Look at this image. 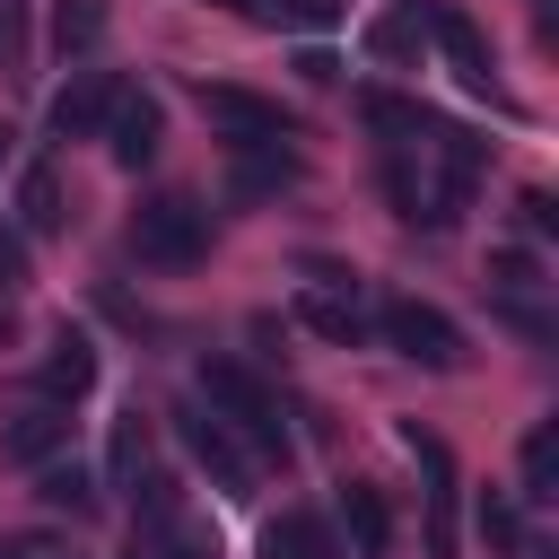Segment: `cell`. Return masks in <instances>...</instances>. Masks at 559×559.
I'll list each match as a JSON object with an SVG mask.
<instances>
[{
    "label": "cell",
    "mask_w": 559,
    "mask_h": 559,
    "mask_svg": "<svg viewBox=\"0 0 559 559\" xmlns=\"http://www.w3.org/2000/svg\"><path fill=\"white\" fill-rule=\"evenodd\" d=\"M201 402H210V411H218V419L245 437V454H253V463H280V472L297 463V428H288L280 393H271L253 367H236V358H210V367H201Z\"/></svg>",
    "instance_id": "1"
},
{
    "label": "cell",
    "mask_w": 559,
    "mask_h": 559,
    "mask_svg": "<svg viewBox=\"0 0 559 559\" xmlns=\"http://www.w3.org/2000/svg\"><path fill=\"white\" fill-rule=\"evenodd\" d=\"M384 183H393V210L419 218V227H454V210H463V192H472V175H454L428 140L384 148Z\"/></svg>",
    "instance_id": "2"
},
{
    "label": "cell",
    "mask_w": 559,
    "mask_h": 559,
    "mask_svg": "<svg viewBox=\"0 0 559 559\" xmlns=\"http://www.w3.org/2000/svg\"><path fill=\"white\" fill-rule=\"evenodd\" d=\"M131 253H140L148 271H192V262L210 253V210H201L192 192L140 201V210H131Z\"/></svg>",
    "instance_id": "3"
},
{
    "label": "cell",
    "mask_w": 559,
    "mask_h": 559,
    "mask_svg": "<svg viewBox=\"0 0 559 559\" xmlns=\"http://www.w3.org/2000/svg\"><path fill=\"white\" fill-rule=\"evenodd\" d=\"M367 323L384 332V349H402V358L428 367V376H454V367H463V323H454L445 306H428V297H384Z\"/></svg>",
    "instance_id": "4"
},
{
    "label": "cell",
    "mask_w": 559,
    "mask_h": 559,
    "mask_svg": "<svg viewBox=\"0 0 559 559\" xmlns=\"http://www.w3.org/2000/svg\"><path fill=\"white\" fill-rule=\"evenodd\" d=\"M175 437H183V454H192V463L218 480V498H253L262 463L245 454V437H236V428H227V419H218L201 393H192V402H175Z\"/></svg>",
    "instance_id": "5"
},
{
    "label": "cell",
    "mask_w": 559,
    "mask_h": 559,
    "mask_svg": "<svg viewBox=\"0 0 559 559\" xmlns=\"http://www.w3.org/2000/svg\"><path fill=\"white\" fill-rule=\"evenodd\" d=\"M201 114L227 140H297V122H288L280 96H253V87H227V79H201Z\"/></svg>",
    "instance_id": "6"
},
{
    "label": "cell",
    "mask_w": 559,
    "mask_h": 559,
    "mask_svg": "<svg viewBox=\"0 0 559 559\" xmlns=\"http://www.w3.org/2000/svg\"><path fill=\"white\" fill-rule=\"evenodd\" d=\"M105 148H114V166H157V148H166V105L148 96V87H122L114 96V114H105Z\"/></svg>",
    "instance_id": "7"
},
{
    "label": "cell",
    "mask_w": 559,
    "mask_h": 559,
    "mask_svg": "<svg viewBox=\"0 0 559 559\" xmlns=\"http://www.w3.org/2000/svg\"><path fill=\"white\" fill-rule=\"evenodd\" d=\"M428 44L454 61V79L463 87H480V96H498V61H489V35L454 9V0H428Z\"/></svg>",
    "instance_id": "8"
},
{
    "label": "cell",
    "mask_w": 559,
    "mask_h": 559,
    "mask_svg": "<svg viewBox=\"0 0 559 559\" xmlns=\"http://www.w3.org/2000/svg\"><path fill=\"white\" fill-rule=\"evenodd\" d=\"M35 393L44 402H87L96 393V341L79 332V323H52V341H44V367H35Z\"/></svg>",
    "instance_id": "9"
},
{
    "label": "cell",
    "mask_w": 559,
    "mask_h": 559,
    "mask_svg": "<svg viewBox=\"0 0 559 559\" xmlns=\"http://www.w3.org/2000/svg\"><path fill=\"white\" fill-rule=\"evenodd\" d=\"M61 445H70V411H61V402H44V393H35V402H17V411L0 419V463H26V472H35V463H52Z\"/></svg>",
    "instance_id": "10"
},
{
    "label": "cell",
    "mask_w": 559,
    "mask_h": 559,
    "mask_svg": "<svg viewBox=\"0 0 559 559\" xmlns=\"http://www.w3.org/2000/svg\"><path fill=\"white\" fill-rule=\"evenodd\" d=\"M402 445H411L419 472H428V559H454V454H445V437H428L419 419L402 428Z\"/></svg>",
    "instance_id": "11"
},
{
    "label": "cell",
    "mask_w": 559,
    "mask_h": 559,
    "mask_svg": "<svg viewBox=\"0 0 559 559\" xmlns=\"http://www.w3.org/2000/svg\"><path fill=\"white\" fill-rule=\"evenodd\" d=\"M114 96H122V79H114V70H79V79L52 96L44 131H52V140H96V131H105V114H114Z\"/></svg>",
    "instance_id": "12"
},
{
    "label": "cell",
    "mask_w": 559,
    "mask_h": 559,
    "mask_svg": "<svg viewBox=\"0 0 559 559\" xmlns=\"http://www.w3.org/2000/svg\"><path fill=\"white\" fill-rule=\"evenodd\" d=\"M297 323H306V332H323V341H341V349H358V341L376 332L349 280H306V288H297Z\"/></svg>",
    "instance_id": "13"
},
{
    "label": "cell",
    "mask_w": 559,
    "mask_h": 559,
    "mask_svg": "<svg viewBox=\"0 0 559 559\" xmlns=\"http://www.w3.org/2000/svg\"><path fill=\"white\" fill-rule=\"evenodd\" d=\"M280 183H297V157H288L280 140H227V192H236V201H262V192H280Z\"/></svg>",
    "instance_id": "14"
},
{
    "label": "cell",
    "mask_w": 559,
    "mask_h": 559,
    "mask_svg": "<svg viewBox=\"0 0 559 559\" xmlns=\"http://www.w3.org/2000/svg\"><path fill=\"white\" fill-rule=\"evenodd\" d=\"M341 524H349V550H358V559H384V550H393V507H384L376 480H349V489H341Z\"/></svg>",
    "instance_id": "15"
},
{
    "label": "cell",
    "mask_w": 559,
    "mask_h": 559,
    "mask_svg": "<svg viewBox=\"0 0 559 559\" xmlns=\"http://www.w3.org/2000/svg\"><path fill=\"white\" fill-rule=\"evenodd\" d=\"M9 227H17V236H61V227H70V210H61V175H52V166H26V175H17V210H9Z\"/></svg>",
    "instance_id": "16"
},
{
    "label": "cell",
    "mask_w": 559,
    "mask_h": 559,
    "mask_svg": "<svg viewBox=\"0 0 559 559\" xmlns=\"http://www.w3.org/2000/svg\"><path fill=\"white\" fill-rule=\"evenodd\" d=\"M35 498L52 515H96V472L79 454H52V463H35Z\"/></svg>",
    "instance_id": "17"
},
{
    "label": "cell",
    "mask_w": 559,
    "mask_h": 559,
    "mask_svg": "<svg viewBox=\"0 0 559 559\" xmlns=\"http://www.w3.org/2000/svg\"><path fill=\"white\" fill-rule=\"evenodd\" d=\"M262 559H349L341 542H332V524L323 515H306V507H288L271 533H262Z\"/></svg>",
    "instance_id": "18"
},
{
    "label": "cell",
    "mask_w": 559,
    "mask_h": 559,
    "mask_svg": "<svg viewBox=\"0 0 559 559\" xmlns=\"http://www.w3.org/2000/svg\"><path fill=\"white\" fill-rule=\"evenodd\" d=\"M105 26H114L105 0H61V9H52V52H61V61H87V52L105 44Z\"/></svg>",
    "instance_id": "19"
},
{
    "label": "cell",
    "mask_w": 559,
    "mask_h": 559,
    "mask_svg": "<svg viewBox=\"0 0 559 559\" xmlns=\"http://www.w3.org/2000/svg\"><path fill=\"white\" fill-rule=\"evenodd\" d=\"M358 114H367V122H376V131H384L393 148H402V140H428V105H419V96H393V87H367V96H358Z\"/></svg>",
    "instance_id": "20"
},
{
    "label": "cell",
    "mask_w": 559,
    "mask_h": 559,
    "mask_svg": "<svg viewBox=\"0 0 559 559\" xmlns=\"http://www.w3.org/2000/svg\"><path fill=\"white\" fill-rule=\"evenodd\" d=\"M140 559H218L210 550V533L175 507V515H157V524H140Z\"/></svg>",
    "instance_id": "21"
},
{
    "label": "cell",
    "mask_w": 559,
    "mask_h": 559,
    "mask_svg": "<svg viewBox=\"0 0 559 559\" xmlns=\"http://www.w3.org/2000/svg\"><path fill=\"white\" fill-rule=\"evenodd\" d=\"M367 44H376V61H411V52L428 44V0H402V9H384Z\"/></svg>",
    "instance_id": "22"
},
{
    "label": "cell",
    "mask_w": 559,
    "mask_h": 559,
    "mask_svg": "<svg viewBox=\"0 0 559 559\" xmlns=\"http://www.w3.org/2000/svg\"><path fill=\"white\" fill-rule=\"evenodd\" d=\"M140 472H148V419H140V411H122V419H114V445H105V480H114V489H131Z\"/></svg>",
    "instance_id": "23"
},
{
    "label": "cell",
    "mask_w": 559,
    "mask_h": 559,
    "mask_svg": "<svg viewBox=\"0 0 559 559\" xmlns=\"http://www.w3.org/2000/svg\"><path fill=\"white\" fill-rule=\"evenodd\" d=\"M524 498H559V428L550 419L524 428Z\"/></svg>",
    "instance_id": "24"
},
{
    "label": "cell",
    "mask_w": 559,
    "mask_h": 559,
    "mask_svg": "<svg viewBox=\"0 0 559 559\" xmlns=\"http://www.w3.org/2000/svg\"><path fill=\"white\" fill-rule=\"evenodd\" d=\"M341 17V0H262L253 9V26H332Z\"/></svg>",
    "instance_id": "25"
},
{
    "label": "cell",
    "mask_w": 559,
    "mask_h": 559,
    "mask_svg": "<svg viewBox=\"0 0 559 559\" xmlns=\"http://www.w3.org/2000/svg\"><path fill=\"white\" fill-rule=\"evenodd\" d=\"M0 61L26 70V0H0Z\"/></svg>",
    "instance_id": "26"
},
{
    "label": "cell",
    "mask_w": 559,
    "mask_h": 559,
    "mask_svg": "<svg viewBox=\"0 0 559 559\" xmlns=\"http://www.w3.org/2000/svg\"><path fill=\"white\" fill-rule=\"evenodd\" d=\"M17 288H26V236L0 218V297H17Z\"/></svg>",
    "instance_id": "27"
},
{
    "label": "cell",
    "mask_w": 559,
    "mask_h": 559,
    "mask_svg": "<svg viewBox=\"0 0 559 559\" xmlns=\"http://www.w3.org/2000/svg\"><path fill=\"white\" fill-rule=\"evenodd\" d=\"M480 533H489V542H515V507H507V498H480Z\"/></svg>",
    "instance_id": "28"
},
{
    "label": "cell",
    "mask_w": 559,
    "mask_h": 559,
    "mask_svg": "<svg viewBox=\"0 0 559 559\" xmlns=\"http://www.w3.org/2000/svg\"><path fill=\"white\" fill-rule=\"evenodd\" d=\"M524 227H533V236H550V227H559V210H550V192H524Z\"/></svg>",
    "instance_id": "29"
},
{
    "label": "cell",
    "mask_w": 559,
    "mask_h": 559,
    "mask_svg": "<svg viewBox=\"0 0 559 559\" xmlns=\"http://www.w3.org/2000/svg\"><path fill=\"white\" fill-rule=\"evenodd\" d=\"M9 157H17V131H9V122H0V175H9Z\"/></svg>",
    "instance_id": "30"
}]
</instances>
